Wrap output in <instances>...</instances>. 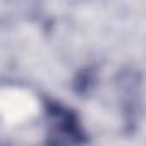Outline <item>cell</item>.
Here are the masks:
<instances>
[{
	"instance_id": "6da1fadb",
	"label": "cell",
	"mask_w": 146,
	"mask_h": 146,
	"mask_svg": "<svg viewBox=\"0 0 146 146\" xmlns=\"http://www.w3.org/2000/svg\"><path fill=\"white\" fill-rule=\"evenodd\" d=\"M46 146H83L88 143V134L78 113L58 103L46 100Z\"/></svg>"
},
{
	"instance_id": "7a4b0ae2",
	"label": "cell",
	"mask_w": 146,
	"mask_h": 146,
	"mask_svg": "<svg viewBox=\"0 0 146 146\" xmlns=\"http://www.w3.org/2000/svg\"><path fill=\"white\" fill-rule=\"evenodd\" d=\"M119 96L122 102V112L129 124H136L137 120V108H141V84L137 81V74L134 70H122L119 76Z\"/></svg>"
}]
</instances>
